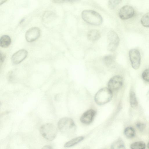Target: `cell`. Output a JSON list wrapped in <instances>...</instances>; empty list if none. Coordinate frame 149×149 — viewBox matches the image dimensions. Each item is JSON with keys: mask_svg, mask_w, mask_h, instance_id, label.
Listing matches in <instances>:
<instances>
[{"mask_svg": "<svg viewBox=\"0 0 149 149\" xmlns=\"http://www.w3.org/2000/svg\"><path fill=\"white\" fill-rule=\"evenodd\" d=\"M96 114L94 110L91 109L85 112L81 116L80 120L85 124L90 123L93 120Z\"/></svg>", "mask_w": 149, "mask_h": 149, "instance_id": "obj_11", "label": "cell"}, {"mask_svg": "<svg viewBox=\"0 0 149 149\" xmlns=\"http://www.w3.org/2000/svg\"><path fill=\"white\" fill-rule=\"evenodd\" d=\"M146 147L145 143L142 141L135 142L130 146L131 149H145Z\"/></svg>", "mask_w": 149, "mask_h": 149, "instance_id": "obj_18", "label": "cell"}, {"mask_svg": "<svg viewBox=\"0 0 149 149\" xmlns=\"http://www.w3.org/2000/svg\"><path fill=\"white\" fill-rule=\"evenodd\" d=\"M81 16L83 19L86 22L95 25L101 24L102 18L97 12L91 10H85L82 11Z\"/></svg>", "mask_w": 149, "mask_h": 149, "instance_id": "obj_2", "label": "cell"}, {"mask_svg": "<svg viewBox=\"0 0 149 149\" xmlns=\"http://www.w3.org/2000/svg\"><path fill=\"white\" fill-rule=\"evenodd\" d=\"M141 21L143 26L149 27V13L146 14L142 17Z\"/></svg>", "mask_w": 149, "mask_h": 149, "instance_id": "obj_21", "label": "cell"}, {"mask_svg": "<svg viewBox=\"0 0 149 149\" xmlns=\"http://www.w3.org/2000/svg\"><path fill=\"white\" fill-rule=\"evenodd\" d=\"M11 42V39L9 36L7 35L2 36L0 39V46L3 48L8 47Z\"/></svg>", "mask_w": 149, "mask_h": 149, "instance_id": "obj_13", "label": "cell"}, {"mask_svg": "<svg viewBox=\"0 0 149 149\" xmlns=\"http://www.w3.org/2000/svg\"><path fill=\"white\" fill-rule=\"evenodd\" d=\"M40 30L38 27H33L28 29L25 33V38L29 42H33L40 36Z\"/></svg>", "mask_w": 149, "mask_h": 149, "instance_id": "obj_8", "label": "cell"}, {"mask_svg": "<svg viewBox=\"0 0 149 149\" xmlns=\"http://www.w3.org/2000/svg\"><path fill=\"white\" fill-rule=\"evenodd\" d=\"M123 80L121 77L115 76L111 78L108 82V88L112 92L119 89L122 86Z\"/></svg>", "mask_w": 149, "mask_h": 149, "instance_id": "obj_7", "label": "cell"}, {"mask_svg": "<svg viewBox=\"0 0 149 149\" xmlns=\"http://www.w3.org/2000/svg\"><path fill=\"white\" fill-rule=\"evenodd\" d=\"M135 133L134 129L131 127H126L124 131L125 135L128 138L133 137L135 135Z\"/></svg>", "mask_w": 149, "mask_h": 149, "instance_id": "obj_19", "label": "cell"}, {"mask_svg": "<svg viewBox=\"0 0 149 149\" xmlns=\"http://www.w3.org/2000/svg\"><path fill=\"white\" fill-rule=\"evenodd\" d=\"M114 57L113 55H108L104 56L103 58L104 63L107 65H111L114 61Z\"/></svg>", "mask_w": 149, "mask_h": 149, "instance_id": "obj_20", "label": "cell"}, {"mask_svg": "<svg viewBox=\"0 0 149 149\" xmlns=\"http://www.w3.org/2000/svg\"><path fill=\"white\" fill-rule=\"evenodd\" d=\"M0 60L1 63H3L4 61L5 58V54L1 52H0Z\"/></svg>", "mask_w": 149, "mask_h": 149, "instance_id": "obj_25", "label": "cell"}, {"mask_svg": "<svg viewBox=\"0 0 149 149\" xmlns=\"http://www.w3.org/2000/svg\"><path fill=\"white\" fill-rule=\"evenodd\" d=\"M27 54L28 52L26 50L24 49L19 50L13 55L11 61L14 64H18L26 58Z\"/></svg>", "mask_w": 149, "mask_h": 149, "instance_id": "obj_10", "label": "cell"}, {"mask_svg": "<svg viewBox=\"0 0 149 149\" xmlns=\"http://www.w3.org/2000/svg\"><path fill=\"white\" fill-rule=\"evenodd\" d=\"M134 10L132 6L126 5L123 7L119 13L120 17L123 19H126L132 17L134 15Z\"/></svg>", "mask_w": 149, "mask_h": 149, "instance_id": "obj_9", "label": "cell"}, {"mask_svg": "<svg viewBox=\"0 0 149 149\" xmlns=\"http://www.w3.org/2000/svg\"><path fill=\"white\" fill-rule=\"evenodd\" d=\"M111 149H126L123 141L121 139H118L112 144Z\"/></svg>", "mask_w": 149, "mask_h": 149, "instance_id": "obj_16", "label": "cell"}, {"mask_svg": "<svg viewBox=\"0 0 149 149\" xmlns=\"http://www.w3.org/2000/svg\"><path fill=\"white\" fill-rule=\"evenodd\" d=\"M136 125L137 128L141 131H143L145 127V125L144 124L140 122L137 123Z\"/></svg>", "mask_w": 149, "mask_h": 149, "instance_id": "obj_24", "label": "cell"}, {"mask_svg": "<svg viewBox=\"0 0 149 149\" xmlns=\"http://www.w3.org/2000/svg\"><path fill=\"white\" fill-rule=\"evenodd\" d=\"M129 56L132 67L134 69H138L141 63V55L139 51L136 49H132L129 52Z\"/></svg>", "mask_w": 149, "mask_h": 149, "instance_id": "obj_6", "label": "cell"}, {"mask_svg": "<svg viewBox=\"0 0 149 149\" xmlns=\"http://www.w3.org/2000/svg\"><path fill=\"white\" fill-rule=\"evenodd\" d=\"M40 132L42 136L49 141H52L57 134V130L55 126L51 123H47L41 126Z\"/></svg>", "mask_w": 149, "mask_h": 149, "instance_id": "obj_4", "label": "cell"}, {"mask_svg": "<svg viewBox=\"0 0 149 149\" xmlns=\"http://www.w3.org/2000/svg\"><path fill=\"white\" fill-rule=\"evenodd\" d=\"M107 37L109 42L108 46V50L114 51L117 48L119 43L120 39L118 34L113 31H109L108 33Z\"/></svg>", "mask_w": 149, "mask_h": 149, "instance_id": "obj_5", "label": "cell"}, {"mask_svg": "<svg viewBox=\"0 0 149 149\" xmlns=\"http://www.w3.org/2000/svg\"><path fill=\"white\" fill-rule=\"evenodd\" d=\"M58 127L63 133L68 136L73 135L76 130V126L73 120L69 118H63L58 121Z\"/></svg>", "mask_w": 149, "mask_h": 149, "instance_id": "obj_1", "label": "cell"}, {"mask_svg": "<svg viewBox=\"0 0 149 149\" xmlns=\"http://www.w3.org/2000/svg\"><path fill=\"white\" fill-rule=\"evenodd\" d=\"M121 1L120 0H109L108 2L109 7L111 9H114L121 2Z\"/></svg>", "mask_w": 149, "mask_h": 149, "instance_id": "obj_22", "label": "cell"}, {"mask_svg": "<svg viewBox=\"0 0 149 149\" xmlns=\"http://www.w3.org/2000/svg\"><path fill=\"white\" fill-rule=\"evenodd\" d=\"M147 97L148 99L149 100V91H148V92L147 94Z\"/></svg>", "mask_w": 149, "mask_h": 149, "instance_id": "obj_27", "label": "cell"}, {"mask_svg": "<svg viewBox=\"0 0 149 149\" xmlns=\"http://www.w3.org/2000/svg\"><path fill=\"white\" fill-rule=\"evenodd\" d=\"M88 39L91 41H95L98 39L100 37V33L97 30H91L88 32L87 35Z\"/></svg>", "mask_w": 149, "mask_h": 149, "instance_id": "obj_12", "label": "cell"}, {"mask_svg": "<svg viewBox=\"0 0 149 149\" xmlns=\"http://www.w3.org/2000/svg\"><path fill=\"white\" fill-rule=\"evenodd\" d=\"M55 16V14L52 11H47L44 13L42 16V19L46 22H49L53 20Z\"/></svg>", "mask_w": 149, "mask_h": 149, "instance_id": "obj_15", "label": "cell"}, {"mask_svg": "<svg viewBox=\"0 0 149 149\" xmlns=\"http://www.w3.org/2000/svg\"><path fill=\"white\" fill-rule=\"evenodd\" d=\"M112 96V92L109 88H103L96 93L95 96V100L97 104L103 105L109 102Z\"/></svg>", "mask_w": 149, "mask_h": 149, "instance_id": "obj_3", "label": "cell"}, {"mask_svg": "<svg viewBox=\"0 0 149 149\" xmlns=\"http://www.w3.org/2000/svg\"><path fill=\"white\" fill-rule=\"evenodd\" d=\"M130 104L132 107L134 108L137 106L138 102L136 94L132 90H131L130 92Z\"/></svg>", "mask_w": 149, "mask_h": 149, "instance_id": "obj_17", "label": "cell"}, {"mask_svg": "<svg viewBox=\"0 0 149 149\" xmlns=\"http://www.w3.org/2000/svg\"><path fill=\"white\" fill-rule=\"evenodd\" d=\"M143 79L145 81L149 82V68L145 70L142 74Z\"/></svg>", "mask_w": 149, "mask_h": 149, "instance_id": "obj_23", "label": "cell"}, {"mask_svg": "<svg viewBox=\"0 0 149 149\" xmlns=\"http://www.w3.org/2000/svg\"><path fill=\"white\" fill-rule=\"evenodd\" d=\"M84 139V137L82 136H79L74 138L66 142L65 144L64 147L65 148L72 147L80 142Z\"/></svg>", "mask_w": 149, "mask_h": 149, "instance_id": "obj_14", "label": "cell"}, {"mask_svg": "<svg viewBox=\"0 0 149 149\" xmlns=\"http://www.w3.org/2000/svg\"><path fill=\"white\" fill-rule=\"evenodd\" d=\"M147 146L148 148L149 149V141L148 142L147 144Z\"/></svg>", "mask_w": 149, "mask_h": 149, "instance_id": "obj_28", "label": "cell"}, {"mask_svg": "<svg viewBox=\"0 0 149 149\" xmlns=\"http://www.w3.org/2000/svg\"><path fill=\"white\" fill-rule=\"evenodd\" d=\"M41 149H53V148L51 146L49 145H46L43 147Z\"/></svg>", "mask_w": 149, "mask_h": 149, "instance_id": "obj_26", "label": "cell"}]
</instances>
